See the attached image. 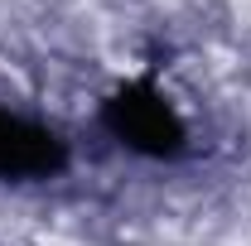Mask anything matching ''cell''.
I'll return each instance as SVG.
<instances>
[{
  "label": "cell",
  "mask_w": 251,
  "mask_h": 246,
  "mask_svg": "<svg viewBox=\"0 0 251 246\" xmlns=\"http://www.w3.org/2000/svg\"><path fill=\"white\" fill-rule=\"evenodd\" d=\"M106 125L121 135L130 150H145V154H174L184 145L179 116H174L150 87H126V92L106 106Z\"/></svg>",
  "instance_id": "obj_1"
},
{
  "label": "cell",
  "mask_w": 251,
  "mask_h": 246,
  "mask_svg": "<svg viewBox=\"0 0 251 246\" xmlns=\"http://www.w3.org/2000/svg\"><path fill=\"white\" fill-rule=\"evenodd\" d=\"M63 169V140L44 125L0 111V174L5 179H39Z\"/></svg>",
  "instance_id": "obj_2"
}]
</instances>
